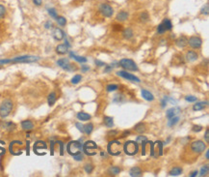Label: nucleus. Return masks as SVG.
<instances>
[{
    "instance_id": "nucleus-1",
    "label": "nucleus",
    "mask_w": 209,
    "mask_h": 177,
    "mask_svg": "<svg viewBox=\"0 0 209 177\" xmlns=\"http://www.w3.org/2000/svg\"><path fill=\"white\" fill-rule=\"evenodd\" d=\"M40 59L39 56H34V55H23L11 59H2L0 60V64H8V63H32L36 62Z\"/></svg>"
},
{
    "instance_id": "nucleus-2",
    "label": "nucleus",
    "mask_w": 209,
    "mask_h": 177,
    "mask_svg": "<svg viewBox=\"0 0 209 177\" xmlns=\"http://www.w3.org/2000/svg\"><path fill=\"white\" fill-rule=\"evenodd\" d=\"M14 107V104L12 100L10 99H5L0 105V117L5 118L10 115V113L12 112Z\"/></svg>"
},
{
    "instance_id": "nucleus-3",
    "label": "nucleus",
    "mask_w": 209,
    "mask_h": 177,
    "mask_svg": "<svg viewBox=\"0 0 209 177\" xmlns=\"http://www.w3.org/2000/svg\"><path fill=\"white\" fill-rule=\"evenodd\" d=\"M123 151L126 155L134 156L137 154L139 151V143H137V142L133 140L126 141L123 144Z\"/></svg>"
},
{
    "instance_id": "nucleus-4",
    "label": "nucleus",
    "mask_w": 209,
    "mask_h": 177,
    "mask_svg": "<svg viewBox=\"0 0 209 177\" xmlns=\"http://www.w3.org/2000/svg\"><path fill=\"white\" fill-rule=\"evenodd\" d=\"M121 147L123 145L119 140H111L107 145V151L112 156H119L121 152Z\"/></svg>"
},
{
    "instance_id": "nucleus-5",
    "label": "nucleus",
    "mask_w": 209,
    "mask_h": 177,
    "mask_svg": "<svg viewBox=\"0 0 209 177\" xmlns=\"http://www.w3.org/2000/svg\"><path fill=\"white\" fill-rule=\"evenodd\" d=\"M82 148H83V145L80 143V141H69L68 145H67V151L69 155L73 156L80 153L82 151Z\"/></svg>"
},
{
    "instance_id": "nucleus-6",
    "label": "nucleus",
    "mask_w": 209,
    "mask_h": 177,
    "mask_svg": "<svg viewBox=\"0 0 209 177\" xmlns=\"http://www.w3.org/2000/svg\"><path fill=\"white\" fill-rule=\"evenodd\" d=\"M119 65H121V67H123L127 71H132V72L138 71V66L132 59H128V58L121 59L119 62Z\"/></svg>"
},
{
    "instance_id": "nucleus-7",
    "label": "nucleus",
    "mask_w": 209,
    "mask_h": 177,
    "mask_svg": "<svg viewBox=\"0 0 209 177\" xmlns=\"http://www.w3.org/2000/svg\"><path fill=\"white\" fill-rule=\"evenodd\" d=\"M96 144L93 140H88L83 144L82 150L84 151V153L88 156H95L96 154Z\"/></svg>"
},
{
    "instance_id": "nucleus-8",
    "label": "nucleus",
    "mask_w": 209,
    "mask_h": 177,
    "mask_svg": "<svg viewBox=\"0 0 209 177\" xmlns=\"http://www.w3.org/2000/svg\"><path fill=\"white\" fill-rule=\"evenodd\" d=\"M190 147H191V151H192L193 153L200 154L206 149V144H205L203 140H197V141L192 142Z\"/></svg>"
},
{
    "instance_id": "nucleus-9",
    "label": "nucleus",
    "mask_w": 209,
    "mask_h": 177,
    "mask_svg": "<svg viewBox=\"0 0 209 177\" xmlns=\"http://www.w3.org/2000/svg\"><path fill=\"white\" fill-rule=\"evenodd\" d=\"M99 12L102 16L106 17V18H111L114 14V9L112 8V6H110L109 4H106V3H102V4L99 5Z\"/></svg>"
},
{
    "instance_id": "nucleus-10",
    "label": "nucleus",
    "mask_w": 209,
    "mask_h": 177,
    "mask_svg": "<svg viewBox=\"0 0 209 177\" xmlns=\"http://www.w3.org/2000/svg\"><path fill=\"white\" fill-rule=\"evenodd\" d=\"M57 64L60 66L61 68H63L64 70L66 71H68V72H72L75 70V67L73 64H71L69 63V60L68 58H62V59H59L57 61Z\"/></svg>"
},
{
    "instance_id": "nucleus-11",
    "label": "nucleus",
    "mask_w": 209,
    "mask_h": 177,
    "mask_svg": "<svg viewBox=\"0 0 209 177\" xmlns=\"http://www.w3.org/2000/svg\"><path fill=\"white\" fill-rule=\"evenodd\" d=\"M117 75L119 76V77H121L125 79H128V81H134V82H141L140 78H137L136 76L132 75V74H129V73L125 72V71H119L117 72Z\"/></svg>"
},
{
    "instance_id": "nucleus-12",
    "label": "nucleus",
    "mask_w": 209,
    "mask_h": 177,
    "mask_svg": "<svg viewBox=\"0 0 209 177\" xmlns=\"http://www.w3.org/2000/svg\"><path fill=\"white\" fill-rule=\"evenodd\" d=\"M188 44L193 48H200L201 47V45H203V40L198 36H192L188 40Z\"/></svg>"
},
{
    "instance_id": "nucleus-13",
    "label": "nucleus",
    "mask_w": 209,
    "mask_h": 177,
    "mask_svg": "<svg viewBox=\"0 0 209 177\" xmlns=\"http://www.w3.org/2000/svg\"><path fill=\"white\" fill-rule=\"evenodd\" d=\"M181 112V109L178 106H173L172 107V109H170L167 110V112H166V116L168 119H170V118H172L173 116H176L177 114H178L179 112Z\"/></svg>"
},
{
    "instance_id": "nucleus-14",
    "label": "nucleus",
    "mask_w": 209,
    "mask_h": 177,
    "mask_svg": "<svg viewBox=\"0 0 209 177\" xmlns=\"http://www.w3.org/2000/svg\"><path fill=\"white\" fill-rule=\"evenodd\" d=\"M53 38L57 41H61L65 38V33L61 28H55L53 31Z\"/></svg>"
},
{
    "instance_id": "nucleus-15",
    "label": "nucleus",
    "mask_w": 209,
    "mask_h": 177,
    "mask_svg": "<svg viewBox=\"0 0 209 177\" xmlns=\"http://www.w3.org/2000/svg\"><path fill=\"white\" fill-rule=\"evenodd\" d=\"M175 44H176V46L178 47H181V48L185 47L188 45V39L185 36H181V37H179L178 39L175 41Z\"/></svg>"
},
{
    "instance_id": "nucleus-16",
    "label": "nucleus",
    "mask_w": 209,
    "mask_h": 177,
    "mask_svg": "<svg viewBox=\"0 0 209 177\" xmlns=\"http://www.w3.org/2000/svg\"><path fill=\"white\" fill-rule=\"evenodd\" d=\"M198 57V53H196V51H194V50H190V51H188V53H186V60L188 62H193V61H196Z\"/></svg>"
},
{
    "instance_id": "nucleus-17",
    "label": "nucleus",
    "mask_w": 209,
    "mask_h": 177,
    "mask_svg": "<svg viewBox=\"0 0 209 177\" xmlns=\"http://www.w3.org/2000/svg\"><path fill=\"white\" fill-rule=\"evenodd\" d=\"M21 128L24 131H30L34 128V124L31 120H24L21 122Z\"/></svg>"
},
{
    "instance_id": "nucleus-18",
    "label": "nucleus",
    "mask_w": 209,
    "mask_h": 177,
    "mask_svg": "<svg viewBox=\"0 0 209 177\" xmlns=\"http://www.w3.org/2000/svg\"><path fill=\"white\" fill-rule=\"evenodd\" d=\"M128 17H129V14H128L127 12L121 11L117 15L116 19L118 20V22H125V20L128 19Z\"/></svg>"
},
{
    "instance_id": "nucleus-19",
    "label": "nucleus",
    "mask_w": 209,
    "mask_h": 177,
    "mask_svg": "<svg viewBox=\"0 0 209 177\" xmlns=\"http://www.w3.org/2000/svg\"><path fill=\"white\" fill-rule=\"evenodd\" d=\"M47 148V145L45 143L44 141H37L36 143L34 144V152H38V150H41V149H46Z\"/></svg>"
},
{
    "instance_id": "nucleus-20",
    "label": "nucleus",
    "mask_w": 209,
    "mask_h": 177,
    "mask_svg": "<svg viewBox=\"0 0 209 177\" xmlns=\"http://www.w3.org/2000/svg\"><path fill=\"white\" fill-rule=\"evenodd\" d=\"M142 96H143V98H144L145 100H147V101H153L154 100V96H153L152 94L149 91H148V90H146V89H142Z\"/></svg>"
},
{
    "instance_id": "nucleus-21",
    "label": "nucleus",
    "mask_w": 209,
    "mask_h": 177,
    "mask_svg": "<svg viewBox=\"0 0 209 177\" xmlns=\"http://www.w3.org/2000/svg\"><path fill=\"white\" fill-rule=\"evenodd\" d=\"M69 57H71V58H73L75 61L80 62V63H85V62L88 61V59H87L86 57L78 56V55H76L74 53H72V51H71V53H69Z\"/></svg>"
},
{
    "instance_id": "nucleus-22",
    "label": "nucleus",
    "mask_w": 209,
    "mask_h": 177,
    "mask_svg": "<svg viewBox=\"0 0 209 177\" xmlns=\"http://www.w3.org/2000/svg\"><path fill=\"white\" fill-rule=\"evenodd\" d=\"M129 175L132 176V177H139L142 175V171L140 168H138V166H134V168H132L129 171Z\"/></svg>"
},
{
    "instance_id": "nucleus-23",
    "label": "nucleus",
    "mask_w": 209,
    "mask_h": 177,
    "mask_svg": "<svg viewBox=\"0 0 209 177\" xmlns=\"http://www.w3.org/2000/svg\"><path fill=\"white\" fill-rule=\"evenodd\" d=\"M56 100H57V97H56V93L55 92H51L49 95L47 97V103H48V106H52L56 103Z\"/></svg>"
},
{
    "instance_id": "nucleus-24",
    "label": "nucleus",
    "mask_w": 209,
    "mask_h": 177,
    "mask_svg": "<svg viewBox=\"0 0 209 177\" xmlns=\"http://www.w3.org/2000/svg\"><path fill=\"white\" fill-rule=\"evenodd\" d=\"M207 102H198L197 104H195V105L193 106V110H195V112H198V110H201V109H203L205 106H207Z\"/></svg>"
},
{
    "instance_id": "nucleus-25",
    "label": "nucleus",
    "mask_w": 209,
    "mask_h": 177,
    "mask_svg": "<svg viewBox=\"0 0 209 177\" xmlns=\"http://www.w3.org/2000/svg\"><path fill=\"white\" fill-rule=\"evenodd\" d=\"M68 47L66 46L65 44L59 45V46H57V47H56V53L59 54H66L68 53Z\"/></svg>"
},
{
    "instance_id": "nucleus-26",
    "label": "nucleus",
    "mask_w": 209,
    "mask_h": 177,
    "mask_svg": "<svg viewBox=\"0 0 209 177\" xmlns=\"http://www.w3.org/2000/svg\"><path fill=\"white\" fill-rule=\"evenodd\" d=\"M182 171H183V169L181 168H179V166H175V168H173L172 171L169 172V174L170 176H178L182 173Z\"/></svg>"
},
{
    "instance_id": "nucleus-27",
    "label": "nucleus",
    "mask_w": 209,
    "mask_h": 177,
    "mask_svg": "<svg viewBox=\"0 0 209 177\" xmlns=\"http://www.w3.org/2000/svg\"><path fill=\"white\" fill-rule=\"evenodd\" d=\"M76 116H77L78 119L81 120V121H88V120L91 119V115H90V114L86 113V112H78Z\"/></svg>"
},
{
    "instance_id": "nucleus-28",
    "label": "nucleus",
    "mask_w": 209,
    "mask_h": 177,
    "mask_svg": "<svg viewBox=\"0 0 209 177\" xmlns=\"http://www.w3.org/2000/svg\"><path fill=\"white\" fill-rule=\"evenodd\" d=\"M103 122L104 125L108 128H112L114 126V121H113V118L112 117H109V116H105L103 118Z\"/></svg>"
},
{
    "instance_id": "nucleus-29",
    "label": "nucleus",
    "mask_w": 209,
    "mask_h": 177,
    "mask_svg": "<svg viewBox=\"0 0 209 177\" xmlns=\"http://www.w3.org/2000/svg\"><path fill=\"white\" fill-rule=\"evenodd\" d=\"M134 130L137 132V133H139V134L145 133V132H146V126H145V124H143V123L137 124V125H136V126L134 127Z\"/></svg>"
},
{
    "instance_id": "nucleus-30",
    "label": "nucleus",
    "mask_w": 209,
    "mask_h": 177,
    "mask_svg": "<svg viewBox=\"0 0 209 177\" xmlns=\"http://www.w3.org/2000/svg\"><path fill=\"white\" fill-rule=\"evenodd\" d=\"M3 128H5L6 130H8V131H13V130H15V128H16V125L12 123V122H4V123H2L1 124Z\"/></svg>"
},
{
    "instance_id": "nucleus-31",
    "label": "nucleus",
    "mask_w": 209,
    "mask_h": 177,
    "mask_svg": "<svg viewBox=\"0 0 209 177\" xmlns=\"http://www.w3.org/2000/svg\"><path fill=\"white\" fill-rule=\"evenodd\" d=\"M123 37L125 38V39H130V38L133 37V31H132L130 28H126V29L123 30Z\"/></svg>"
},
{
    "instance_id": "nucleus-32",
    "label": "nucleus",
    "mask_w": 209,
    "mask_h": 177,
    "mask_svg": "<svg viewBox=\"0 0 209 177\" xmlns=\"http://www.w3.org/2000/svg\"><path fill=\"white\" fill-rule=\"evenodd\" d=\"M162 23H163V25H164V27L166 28L167 31H168V30H172L173 24H172V22H170V20L169 19H165L162 22Z\"/></svg>"
},
{
    "instance_id": "nucleus-33",
    "label": "nucleus",
    "mask_w": 209,
    "mask_h": 177,
    "mask_svg": "<svg viewBox=\"0 0 209 177\" xmlns=\"http://www.w3.org/2000/svg\"><path fill=\"white\" fill-rule=\"evenodd\" d=\"M179 121V117L178 116H173L172 118H170L169 119V122H168V126L169 127H173L175 126V125Z\"/></svg>"
},
{
    "instance_id": "nucleus-34",
    "label": "nucleus",
    "mask_w": 209,
    "mask_h": 177,
    "mask_svg": "<svg viewBox=\"0 0 209 177\" xmlns=\"http://www.w3.org/2000/svg\"><path fill=\"white\" fill-rule=\"evenodd\" d=\"M93 130V125L92 123L86 124L84 126V133H86L87 135H91Z\"/></svg>"
},
{
    "instance_id": "nucleus-35",
    "label": "nucleus",
    "mask_w": 209,
    "mask_h": 177,
    "mask_svg": "<svg viewBox=\"0 0 209 177\" xmlns=\"http://www.w3.org/2000/svg\"><path fill=\"white\" fill-rule=\"evenodd\" d=\"M56 22L60 26H65L66 24H67V19H66V18H64V17H59L58 16L56 18Z\"/></svg>"
},
{
    "instance_id": "nucleus-36",
    "label": "nucleus",
    "mask_w": 209,
    "mask_h": 177,
    "mask_svg": "<svg viewBox=\"0 0 209 177\" xmlns=\"http://www.w3.org/2000/svg\"><path fill=\"white\" fill-rule=\"evenodd\" d=\"M140 19L142 20L143 22H148V20L149 19V15H148V12H142L141 13V15H140Z\"/></svg>"
},
{
    "instance_id": "nucleus-37",
    "label": "nucleus",
    "mask_w": 209,
    "mask_h": 177,
    "mask_svg": "<svg viewBox=\"0 0 209 177\" xmlns=\"http://www.w3.org/2000/svg\"><path fill=\"white\" fill-rule=\"evenodd\" d=\"M47 12H48V14H49V16L51 17V18H53V19H56V18L58 17L56 9H55V8H49V9H47Z\"/></svg>"
},
{
    "instance_id": "nucleus-38",
    "label": "nucleus",
    "mask_w": 209,
    "mask_h": 177,
    "mask_svg": "<svg viewBox=\"0 0 209 177\" xmlns=\"http://www.w3.org/2000/svg\"><path fill=\"white\" fill-rule=\"evenodd\" d=\"M82 79V76L81 75H75L73 78H71V83L72 84H77Z\"/></svg>"
},
{
    "instance_id": "nucleus-39",
    "label": "nucleus",
    "mask_w": 209,
    "mask_h": 177,
    "mask_svg": "<svg viewBox=\"0 0 209 177\" xmlns=\"http://www.w3.org/2000/svg\"><path fill=\"white\" fill-rule=\"evenodd\" d=\"M119 89V85L118 84H109L106 87L107 92H112V91H116V90Z\"/></svg>"
},
{
    "instance_id": "nucleus-40",
    "label": "nucleus",
    "mask_w": 209,
    "mask_h": 177,
    "mask_svg": "<svg viewBox=\"0 0 209 177\" xmlns=\"http://www.w3.org/2000/svg\"><path fill=\"white\" fill-rule=\"evenodd\" d=\"M208 13H209V5H208V3H206L203 8H201L200 10V14L201 15H205V16H207L208 15Z\"/></svg>"
},
{
    "instance_id": "nucleus-41",
    "label": "nucleus",
    "mask_w": 209,
    "mask_h": 177,
    "mask_svg": "<svg viewBox=\"0 0 209 177\" xmlns=\"http://www.w3.org/2000/svg\"><path fill=\"white\" fill-rule=\"evenodd\" d=\"M208 171H209V168L207 165H203V168L200 169V176H204V175H207L208 174Z\"/></svg>"
},
{
    "instance_id": "nucleus-42",
    "label": "nucleus",
    "mask_w": 209,
    "mask_h": 177,
    "mask_svg": "<svg viewBox=\"0 0 209 177\" xmlns=\"http://www.w3.org/2000/svg\"><path fill=\"white\" fill-rule=\"evenodd\" d=\"M110 172L112 173L113 175H118L121 172V168H118V166H112L110 168Z\"/></svg>"
},
{
    "instance_id": "nucleus-43",
    "label": "nucleus",
    "mask_w": 209,
    "mask_h": 177,
    "mask_svg": "<svg viewBox=\"0 0 209 177\" xmlns=\"http://www.w3.org/2000/svg\"><path fill=\"white\" fill-rule=\"evenodd\" d=\"M6 12H7V10L5 8V6L0 4V19L4 18L5 15H6Z\"/></svg>"
},
{
    "instance_id": "nucleus-44",
    "label": "nucleus",
    "mask_w": 209,
    "mask_h": 177,
    "mask_svg": "<svg viewBox=\"0 0 209 177\" xmlns=\"http://www.w3.org/2000/svg\"><path fill=\"white\" fill-rule=\"evenodd\" d=\"M166 28L164 27V25H163V23L161 22L159 24V25L157 26V32L159 33V34H163V33H165L166 32Z\"/></svg>"
},
{
    "instance_id": "nucleus-45",
    "label": "nucleus",
    "mask_w": 209,
    "mask_h": 177,
    "mask_svg": "<svg viewBox=\"0 0 209 177\" xmlns=\"http://www.w3.org/2000/svg\"><path fill=\"white\" fill-rule=\"evenodd\" d=\"M84 168H85V171L88 173V174H90V173H92V171H93V166L92 165H90V164H87V165H85Z\"/></svg>"
},
{
    "instance_id": "nucleus-46",
    "label": "nucleus",
    "mask_w": 209,
    "mask_h": 177,
    "mask_svg": "<svg viewBox=\"0 0 209 177\" xmlns=\"http://www.w3.org/2000/svg\"><path fill=\"white\" fill-rule=\"evenodd\" d=\"M72 157H73V159L75 160V161H82V160L84 159V155H83L81 152H80V153H78V154L73 155Z\"/></svg>"
},
{
    "instance_id": "nucleus-47",
    "label": "nucleus",
    "mask_w": 209,
    "mask_h": 177,
    "mask_svg": "<svg viewBox=\"0 0 209 177\" xmlns=\"http://www.w3.org/2000/svg\"><path fill=\"white\" fill-rule=\"evenodd\" d=\"M185 100L187 101V102H190V103L196 102V101H197V97H195V96H186Z\"/></svg>"
},
{
    "instance_id": "nucleus-48",
    "label": "nucleus",
    "mask_w": 209,
    "mask_h": 177,
    "mask_svg": "<svg viewBox=\"0 0 209 177\" xmlns=\"http://www.w3.org/2000/svg\"><path fill=\"white\" fill-rule=\"evenodd\" d=\"M56 143H58L59 145H60V155L63 156L64 155V143H63V142L60 141V140L56 141Z\"/></svg>"
},
{
    "instance_id": "nucleus-49",
    "label": "nucleus",
    "mask_w": 209,
    "mask_h": 177,
    "mask_svg": "<svg viewBox=\"0 0 209 177\" xmlns=\"http://www.w3.org/2000/svg\"><path fill=\"white\" fill-rule=\"evenodd\" d=\"M145 140H147V137L145 136H139L137 138H136V142H137V143H142V142Z\"/></svg>"
},
{
    "instance_id": "nucleus-50",
    "label": "nucleus",
    "mask_w": 209,
    "mask_h": 177,
    "mask_svg": "<svg viewBox=\"0 0 209 177\" xmlns=\"http://www.w3.org/2000/svg\"><path fill=\"white\" fill-rule=\"evenodd\" d=\"M192 130H193V132H195V133H198V132H200L203 130V127L200 126V125H196V126L193 127Z\"/></svg>"
},
{
    "instance_id": "nucleus-51",
    "label": "nucleus",
    "mask_w": 209,
    "mask_h": 177,
    "mask_svg": "<svg viewBox=\"0 0 209 177\" xmlns=\"http://www.w3.org/2000/svg\"><path fill=\"white\" fill-rule=\"evenodd\" d=\"M75 127L77 128V129L81 132V133H84V126L81 124V123H76L75 124Z\"/></svg>"
},
{
    "instance_id": "nucleus-52",
    "label": "nucleus",
    "mask_w": 209,
    "mask_h": 177,
    "mask_svg": "<svg viewBox=\"0 0 209 177\" xmlns=\"http://www.w3.org/2000/svg\"><path fill=\"white\" fill-rule=\"evenodd\" d=\"M95 63L96 64V66H98V67H102V66H106V64L104 63V62L102 61H100V60H95Z\"/></svg>"
},
{
    "instance_id": "nucleus-53",
    "label": "nucleus",
    "mask_w": 209,
    "mask_h": 177,
    "mask_svg": "<svg viewBox=\"0 0 209 177\" xmlns=\"http://www.w3.org/2000/svg\"><path fill=\"white\" fill-rule=\"evenodd\" d=\"M167 103H168V97H164V99L162 100V103H161V105H162V107H165L166 105H167Z\"/></svg>"
},
{
    "instance_id": "nucleus-54",
    "label": "nucleus",
    "mask_w": 209,
    "mask_h": 177,
    "mask_svg": "<svg viewBox=\"0 0 209 177\" xmlns=\"http://www.w3.org/2000/svg\"><path fill=\"white\" fill-rule=\"evenodd\" d=\"M44 27L46 29H49V28H51L52 27V22H50V20H48V22H45V24H44Z\"/></svg>"
},
{
    "instance_id": "nucleus-55",
    "label": "nucleus",
    "mask_w": 209,
    "mask_h": 177,
    "mask_svg": "<svg viewBox=\"0 0 209 177\" xmlns=\"http://www.w3.org/2000/svg\"><path fill=\"white\" fill-rule=\"evenodd\" d=\"M89 70H90V67H89V66H87V65L81 66V71H82L83 73H85V72L89 71Z\"/></svg>"
},
{
    "instance_id": "nucleus-56",
    "label": "nucleus",
    "mask_w": 209,
    "mask_h": 177,
    "mask_svg": "<svg viewBox=\"0 0 209 177\" xmlns=\"http://www.w3.org/2000/svg\"><path fill=\"white\" fill-rule=\"evenodd\" d=\"M208 135H209V130L206 129V131H205V136H204L206 143H208V142H209V136H208Z\"/></svg>"
},
{
    "instance_id": "nucleus-57",
    "label": "nucleus",
    "mask_w": 209,
    "mask_h": 177,
    "mask_svg": "<svg viewBox=\"0 0 209 177\" xmlns=\"http://www.w3.org/2000/svg\"><path fill=\"white\" fill-rule=\"evenodd\" d=\"M112 69H113L112 66H106L105 70H104V73H109V72L112 71Z\"/></svg>"
},
{
    "instance_id": "nucleus-58",
    "label": "nucleus",
    "mask_w": 209,
    "mask_h": 177,
    "mask_svg": "<svg viewBox=\"0 0 209 177\" xmlns=\"http://www.w3.org/2000/svg\"><path fill=\"white\" fill-rule=\"evenodd\" d=\"M33 3L36 6H41V0H33Z\"/></svg>"
},
{
    "instance_id": "nucleus-59",
    "label": "nucleus",
    "mask_w": 209,
    "mask_h": 177,
    "mask_svg": "<svg viewBox=\"0 0 209 177\" xmlns=\"http://www.w3.org/2000/svg\"><path fill=\"white\" fill-rule=\"evenodd\" d=\"M54 144L55 142L51 141V155H53V152H54Z\"/></svg>"
},
{
    "instance_id": "nucleus-60",
    "label": "nucleus",
    "mask_w": 209,
    "mask_h": 177,
    "mask_svg": "<svg viewBox=\"0 0 209 177\" xmlns=\"http://www.w3.org/2000/svg\"><path fill=\"white\" fill-rule=\"evenodd\" d=\"M198 171H193L192 173H191L190 174V177H195V176H197L198 175Z\"/></svg>"
},
{
    "instance_id": "nucleus-61",
    "label": "nucleus",
    "mask_w": 209,
    "mask_h": 177,
    "mask_svg": "<svg viewBox=\"0 0 209 177\" xmlns=\"http://www.w3.org/2000/svg\"><path fill=\"white\" fill-rule=\"evenodd\" d=\"M129 134H130V132H129V131H125L124 133H123V137H126V135H129Z\"/></svg>"
},
{
    "instance_id": "nucleus-62",
    "label": "nucleus",
    "mask_w": 209,
    "mask_h": 177,
    "mask_svg": "<svg viewBox=\"0 0 209 177\" xmlns=\"http://www.w3.org/2000/svg\"><path fill=\"white\" fill-rule=\"evenodd\" d=\"M205 158H206V160H208V158H209V150H207L206 153H205Z\"/></svg>"
}]
</instances>
